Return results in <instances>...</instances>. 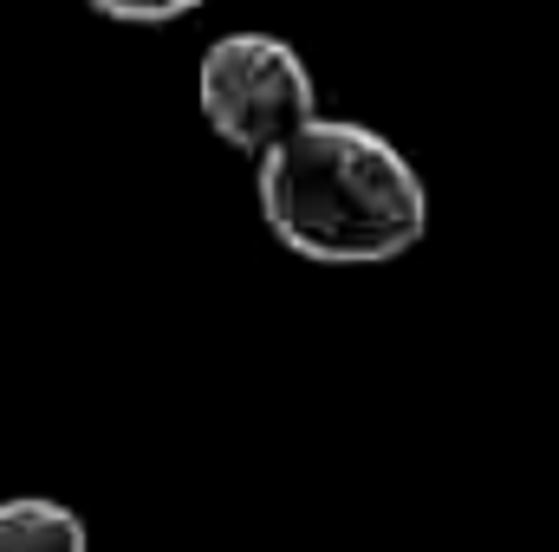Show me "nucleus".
<instances>
[{
	"label": "nucleus",
	"instance_id": "3",
	"mask_svg": "<svg viewBox=\"0 0 559 552\" xmlns=\"http://www.w3.org/2000/svg\"><path fill=\"white\" fill-rule=\"evenodd\" d=\"M0 552H92V533L66 501L13 494L0 501Z\"/></svg>",
	"mask_w": 559,
	"mask_h": 552
},
{
	"label": "nucleus",
	"instance_id": "4",
	"mask_svg": "<svg viewBox=\"0 0 559 552\" xmlns=\"http://www.w3.org/2000/svg\"><path fill=\"white\" fill-rule=\"evenodd\" d=\"M85 7L105 20H124V26H169L182 13H202L209 0H85Z\"/></svg>",
	"mask_w": 559,
	"mask_h": 552
},
{
	"label": "nucleus",
	"instance_id": "2",
	"mask_svg": "<svg viewBox=\"0 0 559 552\" xmlns=\"http://www.w3.org/2000/svg\"><path fill=\"white\" fill-rule=\"evenodd\" d=\"M195 105L228 149L274 156L319 118V85L280 33H222L195 65Z\"/></svg>",
	"mask_w": 559,
	"mask_h": 552
},
{
	"label": "nucleus",
	"instance_id": "1",
	"mask_svg": "<svg viewBox=\"0 0 559 552\" xmlns=\"http://www.w3.org/2000/svg\"><path fill=\"white\" fill-rule=\"evenodd\" d=\"M261 221L312 267H384L429 235V189L384 131L312 118L261 156Z\"/></svg>",
	"mask_w": 559,
	"mask_h": 552
}]
</instances>
